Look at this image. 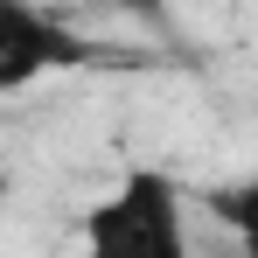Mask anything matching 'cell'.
Masks as SVG:
<instances>
[{
	"instance_id": "4",
	"label": "cell",
	"mask_w": 258,
	"mask_h": 258,
	"mask_svg": "<svg viewBox=\"0 0 258 258\" xmlns=\"http://www.w3.org/2000/svg\"><path fill=\"white\" fill-rule=\"evenodd\" d=\"M0 216H7V174H0Z\"/></svg>"
},
{
	"instance_id": "3",
	"label": "cell",
	"mask_w": 258,
	"mask_h": 258,
	"mask_svg": "<svg viewBox=\"0 0 258 258\" xmlns=\"http://www.w3.org/2000/svg\"><path fill=\"white\" fill-rule=\"evenodd\" d=\"M91 7H119V14H140V21H168V0H91Z\"/></svg>"
},
{
	"instance_id": "1",
	"label": "cell",
	"mask_w": 258,
	"mask_h": 258,
	"mask_svg": "<svg viewBox=\"0 0 258 258\" xmlns=\"http://www.w3.org/2000/svg\"><path fill=\"white\" fill-rule=\"evenodd\" d=\"M84 258H188L181 188L154 168H133L84 216Z\"/></svg>"
},
{
	"instance_id": "2",
	"label": "cell",
	"mask_w": 258,
	"mask_h": 258,
	"mask_svg": "<svg viewBox=\"0 0 258 258\" xmlns=\"http://www.w3.org/2000/svg\"><path fill=\"white\" fill-rule=\"evenodd\" d=\"M77 63H91V42L77 28H63L56 14L28 7V0H0V98L49 70H77Z\"/></svg>"
}]
</instances>
